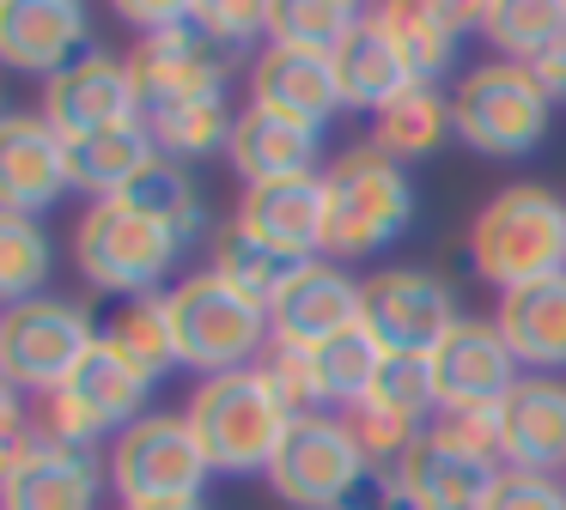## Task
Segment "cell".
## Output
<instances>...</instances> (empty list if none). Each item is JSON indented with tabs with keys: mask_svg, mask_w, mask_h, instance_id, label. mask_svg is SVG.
I'll list each match as a JSON object with an SVG mask.
<instances>
[{
	"mask_svg": "<svg viewBox=\"0 0 566 510\" xmlns=\"http://www.w3.org/2000/svg\"><path fill=\"white\" fill-rule=\"evenodd\" d=\"M250 104L281 109V116L311 121V128H329L335 109H347L342 73H335V55H317V49H286V43H262L256 61H250Z\"/></svg>",
	"mask_w": 566,
	"mask_h": 510,
	"instance_id": "22",
	"label": "cell"
},
{
	"mask_svg": "<svg viewBox=\"0 0 566 510\" xmlns=\"http://www.w3.org/2000/svg\"><path fill=\"white\" fill-rule=\"evenodd\" d=\"M104 347L135 364L147 383H159L165 371H177V334H171V304H165V291L116 304V310L104 316Z\"/></svg>",
	"mask_w": 566,
	"mask_h": 510,
	"instance_id": "29",
	"label": "cell"
},
{
	"mask_svg": "<svg viewBox=\"0 0 566 510\" xmlns=\"http://www.w3.org/2000/svg\"><path fill=\"white\" fill-rule=\"evenodd\" d=\"M92 49V12L80 0H13L0 7V61L13 73L55 79Z\"/></svg>",
	"mask_w": 566,
	"mask_h": 510,
	"instance_id": "21",
	"label": "cell"
},
{
	"mask_svg": "<svg viewBox=\"0 0 566 510\" xmlns=\"http://www.w3.org/2000/svg\"><path fill=\"white\" fill-rule=\"evenodd\" d=\"M359 24H366V12L347 7V0H274L269 7V43L335 55Z\"/></svg>",
	"mask_w": 566,
	"mask_h": 510,
	"instance_id": "34",
	"label": "cell"
},
{
	"mask_svg": "<svg viewBox=\"0 0 566 510\" xmlns=\"http://www.w3.org/2000/svg\"><path fill=\"white\" fill-rule=\"evenodd\" d=\"M371 24L384 31V43L402 55L415 85H439L463 55V31L475 24V7H432V0H390L371 7Z\"/></svg>",
	"mask_w": 566,
	"mask_h": 510,
	"instance_id": "23",
	"label": "cell"
},
{
	"mask_svg": "<svg viewBox=\"0 0 566 510\" xmlns=\"http://www.w3.org/2000/svg\"><path fill=\"white\" fill-rule=\"evenodd\" d=\"M262 383L274 389V401H281L293 419H311V413H329V395H323V376H317V359H311V347H281L274 340L269 352H262Z\"/></svg>",
	"mask_w": 566,
	"mask_h": 510,
	"instance_id": "37",
	"label": "cell"
},
{
	"mask_svg": "<svg viewBox=\"0 0 566 510\" xmlns=\"http://www.w3.org/2000/svg\"><path fill=\"white\" fill-rule=\"evenodd\" d=\"M50 267H55V249H50V231L38 219H25V213L0 219V291H7V304L43 298Z\"/></svg>",
	"mask_w": 566,
	"mask_h": 510,
	"instance_id": "36",
	"label": "cell"
},
{
	"mask_svg": "<svg viewBox=\"0 0 566 510\" xmlns=\"http://www.w3.org/2000/svg\"><path fill=\"white\" fill-rule=\"evenodd\" d=\"M548 92L536 85V73L517 61H481L457 79L451 92V116H457V140L481 158H530L548 140Z\"/></svg>",
	"mask_w": 566,
	"mask_h": 510,
	"instance_id": "7",
	"label": "cell"
},
{
	"mask_svg": "<svg viewBox=\"0 0 566 510\" xmlns=\"http://www.w3.org/2000/svg\"><path fill=\"white\" fill-rule=\"evenodd\" d=\"M171 334H177V364L201 376H226V371H256L262 352L274 347V322L269 304L244 298L238 286H226L213 267L184 274L171 291Z\"/></svg>",
	"mask_w": 566,
	"mask_h": 510,
	"instance_id": "2",
	"label": "cell"
},
{
	"mask_svg": "<svg viewBox=\"0 0 566 510\" xmlns=\"http://www.w3.org/2000/svg\"><path fill=\"white\" fill-rule=\"evenodd\" d=\"M493 322H500L517 371H530V376H560L566 371V274L500 291Z\"/></svg>",
	"mask_w": 566,
	"mask_h": 510,
	"instance_id": "24",
	"label": "cell"
},
{
	"mask_svg": "<svg viewBox=\"0 0 566 510\" xmlns=\"http://www.w3.org/2000/svg\"><path fill=\"white\" fill-rule=\"evenodd\" d=\"M323 189H329V262L342 267L390 249L415 225V182L378 146H347L323 170Z\"/></svg>",
	"mask_w": 566,
	"mask_h": 510,
	"instance_id": "5",
	"label": "cell"
},
{
	"mask_svg": "<svg viewBox=\"0 0 566 510\" xmlns=\"http://www.w3.org/2000/svg\"><path fill=\"white\" fill-rule=\"evenodd\" d=\"M159 158H213V152H232V128H238V109L226 104V92H208V97H177V104H153L140 109Z\"/></svg>",
	"mask_w": 566,
	"mask_h": 510,
	"instance_id": "28",
	"label": "cell"
},
{
	"mask_svg": "<svg viewBox=\"0 0 566 510\" xmlns=\"http://www.w3.org/2000/svg\"><path fill=\"white\" fill-rule=\"evenodd\" d=\"M390 474L408 510H488L505 474L500 444H493V413H439Z\"/></svg>",
	"mask_w": 566,
	"mask_h": 510,
	"instance_id": "3",
	"label": "cell"
},
{
	"mask_svg": "<svg viewBox=\"0 0 566 510\" xmlns=\"http://www.w3.org/2000/svg\"><path fill=\"white\" fill-rule=\"evenodd\" d=\"M0 492H7V510H98L104 474L92 449H67L25 432L0 456Z\"/></svg>",
	"mask_w": 566,
	"mask_h": 510,
	"instance_id": "17",
	"label": "cell"
},
{
	"mask_svg": "<svg viewBox=\"0 0 566 510\" xmlns=\"http://www.w3.org/2000/svg\"><path fill=\"white\" fill-rule=\"evenodd\" d=\"M530 73H536V85L548 92V104H560V97H566V36L548 49V55L530 61Z\"/></svg>",
	"mask_w": 566,
	"mask_h": 510,
	"instance_id": "39",
	"label": "cell"
},
{
	"mask_svg": "<svg viewBox=\"0 0 566 510\" xmlns=\"http://www.w3.org/2000/svg\"><path fill=\"white\" fill-rule=\"evenodd\" d=\"M493 444L505 468L566 474V376H517L493 407Z\"/></svg>",
	"mask_w": 566,
	"mask_h": 510,
	"instance_id": "19",
	"label": "cell"
},
{
	"mask_svg": "<svg viewBox=\"0 0 566 510\" xmlns=\"http://www.w3.org/2000/svg\"><path fill=\"white\" fill-rule=\"evenodd\" d=\"M123 201H135L140 213H153L159 225H171L184 243L208 237V201H201L189 164H177V158H159V164H153L147 177H140L135 189L123 194Z\"/></svg>",
	"mask_w": 566,
	"mask_h": 510,
	"instance_id": "35",
	"label": "cell"
},
{
	"mask_svg": "<svg viewBox=\"0 0 566 510\" xmlns=\"http://www.w3.org/2000/svg\"><path fill=\"white\" fill-rule=\"evenodd\" d=\"M238 61H244V49H232L226 36H213L208 19H201V7H189L177 24L147 31V36L128 43V73H135L140 109L177 104V97L226 92V79L238 73Z\"/></svg>",
	"mask_w": 566,
	"mask_h": 510,
	"instance_id": "11",
	"label": "cell"
},
{
	"mask_svg": "<svg viewBox=\"0 0 566 510\" xmlns=\"http://www.w3.org/2000/svg\"><path fill=\"white\" fill-rule=\"evenodd\" d=\"M371 474L378 468L366 461V449L347 432L342 413H311V419H293L281 456L269 468V486L293 510H354Z\"/></svg>",
	"mask_w": 566,
	"mask_h": 510,
	"instance_id": "10",
	"label": "cell"
},
{
	"mask_svg": "<svg viewBox=\"0 0 566 510\" xmlns=\"http://www.w3.org/2000/svg\"><path fill=\"white\" fill-rule=\"evenodd\" d=\"M135 510H208V498H159V504H135Z\"/></svg>",
	"mask_w": 566,
	"mask_h": 510,
	"instance_id": "40",
	"label": "cell"
},
{
	"mask_svg": "<svg viewBox=\"0 0 566 510\" xmlns=\"http://www.w3.org/2000/svg\"><path fill=\"white\" fill-rule=\"evenodd\" d=\"M184 419L196 432L201 456L213 461V474H269L281 444H286V432H293V413L274 401L262 371L201 376Z\"/></svg>",
	"mask_w": 566,
	"mask_h": 510,
	"instance_id": "4",
	"label": "cell"
},
{
	"mask_svg": "<svg viewBox=\"0 0 566 510\" xmlns=\"http://www.w3.org/2000/svg\"><path fill=\"white\" fill-rule=\"evenodd\" d=\"M359 310H366V279L317 255V262H298V274L281 286V298L269 304V322L281 347H323L329 334L354 328Z\"/></svg>",
	"mask_w": 566,
	"mask_h": 510,
	"instance_id": "18",
	"label": "cell"
},
{
	"mask_svg": "<svg viewBox=\"0 0 566 510\" xmlns=\"http://www.w3.org/2000/svg\"><path fill=\"white\" fill-rule=\"evenodd\" d=\"M359 316L390 352H432L463 322L457 291L427 267H378V274H366V310Z\"/></svg>",
	"mask_w": 566,
	"mask_h": 510,
	"instance_id": "14",
	"label": "cell"
},
{
	"mask_svg": "<svg viewBox=\"0 0 566 510\" xmlns=\"http://www.w3.org/2000/svg\"><path fill=\"white\" fill-rule=\"evenodd\" d=\"M427 364L439 383V413H493L517 389V359L493 316H463L427 352Z\"/></svg>",
	"mask_w": 566,
	"mask_h": 510,
	"instance_id": "15",
	"label": "cell"
},
{
	"mask_svg": "<svg viewBox=\"0 0 566 510\" xmlns=\"http://www.w3.org/2000/svg\"><path fill=\"white\" fill-rule=\"evenodd\" d=\"M444 140H457V116H451V97L439 92V85H408L402 97H390V104L371 116V140L384 158H396V164H420V158H432Z\"/></svg>",
	"mask_w": 566,
	"mask_h": 510,
	"instance_id": "27",
	"label": "cell"
},
{
	"mask_svg": "<svg viewBox=\"0 0 566 510\" xmlns=\"http://www.w3.org/2000/svg\"><path fill=\"white\" fill-rule=\"evenodd\" d=\"M147 376L135 371L128 359H116L111 347H98L80 359V371L67 376L55 395L38 401V413H31V432L50 437V444H67V449H92L98 437H123L135 419H147Z\"/></svg>",
	"mask_w": 566,
	"mask_h": 510,
	"instance_id": "8",
	"label": "cell"
},
{
	"mask_svg": "<svg viewBox=\"0 0 566 510\" xmlns=\"http://www.w3.org/2000/svg\"><path fill=\"white\" fill-rule=\"evenodd\" d=\"M67 189H74V177H67V140L43 116L13 109V116L0 121V201H7V213L38 219Z\"/></svg>",
	"mask_w": 566,
	"mask_h": 510,
	"instance_id": "20",
	"label": "cell"
},
{
	"mask_svg": "<svg viewBox=\"0 0 566 510\" xmlns=\"http://www.w3.org/2000/svg\"><path fill=\"white\" fill-rule=\"evenodd\" d=\"M104 474L123 492V504L135 510V504H159V498H201L213 461L201 456L184 413H147L111 444Z\"/></svg>",
	"mask_w": 566,
	"mask_h": 510,
	"instance_id": "12",
	"label": "cell"
},
{
	"mask_svg": "<svg viewBox=\"0 0 566 510\" xmlns=\"http://www.w3.org/2000/svg\"><path fill=\"white\" fill-rule=\"evenodd\" d=\"M104 328H92V310L80 298H25V304H7L0 316V376L7 389L19 395H55L67 376L80 371L92 347H98Z\"/></svg>",
	"mask_w": 566,
	"mask_h": 510,
	"instance_id": "9",
	"label": "cell"
},
{
	"mask_svg": "<svg viewBox=\"0 0 566 510\" xmlns=\"http://www.w3.org/2000/svg\"><path fill=\"white\" fill-rule=\"evenodd\" d=\"M475 24L500 49V61L530 67L566 36V0H493V7H475Z\"/></svg>",
	"mask_w": 566,
	"mask_h": 510,
	"instance_id": "32",
	"label": "cell"
},
{
	"mask_svg": "<svg viewBox=\"0 0 566 510\" xmlns=\"http://www.w3.org/2000/svg\"><path fill=\"white\" fill-rule=\"evenodd\" d=\"M488 510H566V480L560 474H530V468H505L493 486Z\"/></svg>",
	"mask_w": 566,
	"mask_h": 510,
	"instance_id": "38",
	"label": "cell"
},
{
	"mask_svg": "<svg viewBox=\"0 0 566 510\" xmlns=\"http://www.w3.org/2000/svg\"><path fill=\"white\" fill-rule=\"evenodd\" d=\"M153 164H159V146H153L147 121H123V128L67 140V177H74V194H86V201H123Z\"/></svg>",
	"mask_w": 566,
	"mask_h": 510,
	"instance_id": "26",
	"label": "cell"
},
{
	"mask_svg": "<svg viewBox=\"0 0 566 510\" xmlns=\"http://www.w3.org/2000/svg\"><path fill=\"white\" fill-rule=\"evenodd\" d=\"M232 225L244 231V237L269 243V249L293 255V262L329 255V189H323V170L274 177V182H244V201H238Z\"/></svg>",
	"mask_w": 566,
	"mask_h": 510,
	"instance_id": "16",
	"label": "cell"
},
{
	"mask_svg": "<svg viewBox=\"0 0 566 510\" xmlns=\"http://www.w3.org/2000/svg\"><path fill=\"white\" fill-rule=\"evenodd\" d=\"M38 116L50 121L62 140H86V134L140 121V92H135V73H128V55H111V49L92 43L86 55L67 61L55 79H43Z\"/></svg>",
	"mask_w": 566,
	"mask_h": 510,
	"instance_id": "13",
	"label": "cell"
},
{
	"mask_svg": "<svg viewBox=\"0 0 566 510\" xmlns=\"http://www.w3.org/2000/svg\"><path fill=\"white\" fill-rule=\"evenodd\" d=\"M208 267L226 279V286H238L244 298H256V304H274V298H281V286L298 274L293 255H281V249H269V243L244 237L238 225H226L220 237H213V262Z\"/></svg>",
	"mask_w": 566,
	"mask_h": 510,
	"instance_id": "33",
	"label": "cell"
},
{
	"mask_svg": "<svg viewBox=\"0 0 566 510\" xmlns=\"http://www.w3.org/2000/svg\"><path fill=\"white\" fill-rule=\"evenodd\" d=\"M335 73H342L347 109H366V116H378L390 97H402L408 85H415V79H408V67H402V55L384 43V31L371 19L359 24L342 49H335Z\"/></svg>",
	"mask_w": 566,
	"mask_h": 510,
	"instance_id": "30",
	"label": "cell"
},
{
	"mask_svg": "<svg viewBox=\"0 0 566 510\" xmlns=\"http://www.w3.org/2000/svg\"><path fill=\"white\" fill-rule=\"evenodd\" d=\"M311 359H317V376H323V395H329V413H354L359 401L371 395V383H378L390 347H384V340L366 328V316H359L354 328H342V334H329L323 347H311Z\"/></svg>",
	"mask_w": 566,
	"mask_h": 510,
	"instance_id": "31",
	"label": "cell"
},
{
	"mask_svg": "<svg viewBox=\"0 0 566 510\" xmlns=\"http://www.w3.org/2000/svg\"><path fill=\"white\" fill-rule=\"evenodd\" d=\"M469 267L500 291L566 274V201L542 182H505L469 225Z\"/></svg>",
	"mask_w": 566,
	"mask_h": 510,
	"instance_id": "1",
	"label": "cell"
},
{
	"mask_svg": "<svg viewBox=\"0 0 566 510\" xmlns=\"http://www.w3.org/2000/svg\"><path fill=\"white\" fill-rule=\"evenodd\" d=\"M189 243L135 201H92L74 225V267L92 291H116V298H153L159 279L184 262Z\"/></svg>",
	"mask_w": 566,
	"mask_h": 510,
	"instance_id": "6",
	"label": "cell"
},
{
	"mask_svg": "<svg viewBox=\"0 0 566 510\" xmlns=\"http://www.w3.org/2000/svg\"><path fill=\"white\" fill-rule=\"evenodd\" d=\"M317 152H323V128L311 121H293L281 109H238V128H232V170L244 182H274V177H305L317 170Z\"/></svg>",
	"mask_w": 566,
	"mask_h": 510,
	"instance_id": "25",
	"label": "cell"
}]
</instances>
